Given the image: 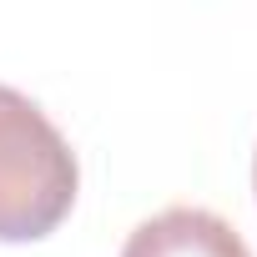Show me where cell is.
Returning a JSON list of instances; mask_svg holds the SVG:
<instances>
[{"instance_id": "cell-1", "label": "cell", "mask_w": 257, "mask_h": 257, "mask_svg": "<svg viewBox=\"0 0 257 257\" xmlns=\"http://www.w3.org/2000/svg\"><path fill=\"white\" fill-rule=\"evenodd\" d=\"M81 167L56 121L0 86V242H41L76 207Z\"/></svg>"}, {"instance_id": "cell-2", "label": "cell", "mask_w": 257, "mask_h": 257, "mask_svg": "<svg viewBox=\"0 0 257 257\" xmlns=\"http://www.w3.org/2000/svg\"><path fill=\"white\" fill-rule=\"evenodd\" d=\"M121 257H252L247 242L207 207H167L126 237Z\"/></svg>"}, {"instance_id": "cell-3", "label": "cell", "mask_w": 257, "mask_h": 257, "mask_svg": "<svg viewBox=\"0 0 257 257\" xmlns=\"http://www.w3.org/2000/svg\"><path fill=\"white\" fill-rule=\"evenodd\" d=\"M252 187H257V162H252Z\"/></svg>"}]
</instances>
